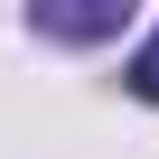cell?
Masks as SVG:
<instances>
[{"instance_id":"1","label":"cell","mask_w":159,"mask_h":159,"mask_svg":"<svg viewBox=\"0 0 159 159\" xmlns=\"http://www.w3.org/2000/svg\"><path fill=\"white\" fill-rule=\"evenodd\" d=\"M28 28L56 47H94V38H122V0H38Z\"/></svg>"},{"instance_id":"2","label":"cell","mask_w":159,"mask_h":159,"mask_svg":"<svg viewBox=\"0 0 159 159\" xmlns=\"http://www.w3.org/2000/svg\"><path fill=\"white\" fill-rule=\"evenodd\" d=\"M122 75H131V94H140V103H159V28L140 38V56H131Z\"/></svg>"}]
</instances>
